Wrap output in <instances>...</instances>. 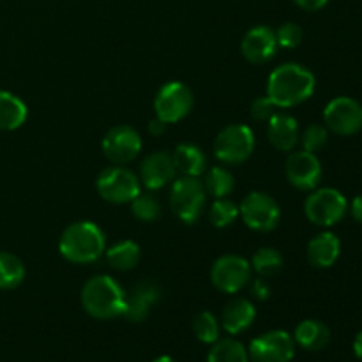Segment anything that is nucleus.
I'll return each instance as SVG.
<instances>
[{
    "mask_svg": "<svg viewBox=\"0 0 362 362\" xmlns=\"http://www.w3.org/2000/svg\"><path fill=\"white\" fill-rule=\"evenodd\" d=\"M207 191L198 177H180L173 180L170 191V209L186 225H193L204 214Z\"/></svg>",
    "mask_w": 362,
    "mask_h": 362,
    "instance_id": "obj_4",
    "label": "nucleus"
},
{
    "mask_svg": "<svg viewBox=\"0 0 362 362\" xmlns=\"http://www.w3.org/2000/svg\"><path fill=\"white\" fill-rule=\"evenodd\" d=\"M315 88V74L300 64H281L269 74L267 95L278 108H292L308 101L313 95Z\"/></svg>",
    "mask_w": 362,
    "mask_h": 362,
    "instance_id": "obj_1",
    "label": "nucleus"
},
{
    "mask_svg": "<svg viewBox=\"0 0 362 362\" xmlns=\"http://www.w3.org/2000/svg\"><path fill=\"white\" fill-rule=\"evenodd\" d=\"M267 138L272 147L278 151H293L300 140L299 124L288 113H276L267 122Z\"/></svg>",
    "mask_w": 362,
    "mask_h": 362,
    "instance_id": "obj_18",
    "label": "nucleus"
},
{
    "mask_svg": "<svg viewBox=\"0 0 362 362\" xmlns=\"http://www.w3.org/2000/svg\"><path fill=\"white\" fill-rule=\"evenodd\" d=\"M250 113L257 122H269V120L279 112L276 103L272 101L269 95H262V98H257L253 103H251Z\"/></svg>",
    "mask_w": 362,
    "mask_h": 362,
    "instance_id": "obj_34",
    "label": "nucleus"
},
{
    "mask_svg": "<svg viewBox=\"0 0 362 362\" xmlns=\"http://www.w3.org/2000/svg\"><path fill=\"white\" fill-rule=\"evenodd\" d=\"M239 216L251 230L272 232L279 225L281 209H279L278 202L271 194L253 191L239 205Z\"/></svg>",
    "mask_w": 362,
    "mask_h": 362,
    "instance_id": "obj_9",
    "label": "nucleus"
},
{
    "mask_svg": "<svg viewBox=\"0 0 362 362\" xmlns=\"http://www.w3.org/2000/svg\"><path fill=\"white\" fill-rule=\"evenodd\" d=\"M59 251L71 264H92L105 255L106 235L95 223L76 221L60 235Z\"/></svg>",
    "mask_w": 362,
    "mask_h": 362,
    "instance_id": "obj_2",
    "label": "nucleus"
},
{
    "mask_svg": "<svg viewBox=\"0 0 362 362\" xmlns=\"http://www.w3.org/2000/svg\"><path fill=\"white\" fill-rule=\"evenodd\" d=\"M285 172L288 182L300 191L317 189L324 175L320 159L308 151L292 152L286 159Z\"/></svg>",
    "mask_w": 362,
    "mask_h": 362,
    "instance_id": "obj_14",
    "label": "nucleus"
},
{
    "mask_svg": "<svg viewBox=\"0 0 362 362\" xmlns=\"http://www.w3.org/2000/svg\"><path fill=\"white\" fill-rule=\"evenodd\" d=\"M161 288L154 281H141L126 296V308L122 317L133 324H141L148 318L151 306L161 300Z\"/></svg>",
    "mask_w": 362,
    "mask_h": 362,
    "instance_id": "obj_17",
    "label": "nucleus"
},
{
    "mask_svg": "<svg viewBox=\"0 0 362 362\" xmlns=\"http://www.w3.org/2000/svg\"><path fill=\"white\" fill-rule=\"evenodd\" d=\"M324 124L339 136L359 133L362 129V105L346 95L332 99L324 110Z\"/></svg>",
    "mask_w": 362,
    "mask_h": 362,
    "instance_id": "obj_11",
    "label": "nucleus"
},
{
    "mask_svg": "<svg viewBox=\"0 0 362 362\" xmlns=\"http://www.w3.org/2000/svg\"><path fill=\"white\" fill-rule=\"evenodd\" d=\"M193 92L182 81H168L158 90L154 99L156 117L166 124L186 119L193 110Z\"/></svg>",
    "mask_w": 362,
    "mask_h": 362,
    "instance_id": "obj_8",
    "label": "nucleus"
},
{
    "mask_svg": "<svg viewBox=\"0 0 362 362\" xmlns=\"http://www.w3.org/2000/svg\"><path fill=\"white\" fill-rule=\"evenodd\" d=\"M251 296L257 300H267L271 297V285L265 281V278H257L250 281Z\"/></svg>",
    "mask_w": 362,
    "mask_h": 362,
    "instance_id": "obj_35",
    "label": "nucleus"
},
{
    "mask_svg": "<svg viewBox=\"0 0 362 362\" xmlns=\"http://www.w3.org/2000/svg\"><path fill=\"white\" fill-rule=\"evenodd\" d=\"M349 202L341 191L334 187H320L311 191L304 202V212L311 223L318 226H334L345 218Z\"/></svg>",
    "mask_w": 362,
    "mask_h": 362,
    "instance_id": "obj_6",
    "label": "nucleus"
},
{
    "mask_svg": "<svg viewBox=\"0 0 362 362\" xmlns=\"http://www.w3.org/2000/svg\"><path fill=\"white\" fill-rule=\"evenodd\" d=\"M95 187L103 200L115 205L131 204L141 193L138 177L122 165L108 166L103 170L95 180Z\"/></svg>",
    "mask_w": 362,
    "mask_h": 362,
    "instance_id": "obj_7",
    "label": "nucleus"
},
{
    "mask_svg": "<svg viewBox=\"0 0 362 362\" xmlns=\"http://www.w3.org/2000/svg\"><path fill=\"white\" fill-rule=\"evenodd\" d=\"M110 267L115 271H131L140 262V246L134 240H120L105 251Z\"/></svg>",
    "mask_w": 362,
    "mask_h": 362,
    "instance_id": "obj_24",
    "label": "nucleus"
},
{
    "mask_svg": "<svg viewBox=\"0 0 362 362\" xmlns=\"http://www.w3.org/2000/svg\"><path fill=\"white\" fill-rule=\"evenodd\" d=\"M177 168L173 156L166 151H156L145 156L140 165V180L147 189L156 191L175 180Z\"/></svg>",
    "mask_w": 362,
    "mask_h": 362,
    "instance_id": "obj_15",
    "label": "nucleus"
},
{
    "mask_svg": "<svg viewBox=\"0 0 362 362\" xmlns=\"http://www.w3.org/2000/svg\"><path fill=\"white\" fill-rule=\"evenodd\" d=\"M166 126H168V124L163 122L161 119H158V117H156L154 120H151V122H148V133H151L152 136H161V134L166 131Z\"/></svg>",
    "mask_w": 362,
    "mask_h": 362,
    "instance_id": "obj_37",
    "label": "nucleus"
},
{
    "mask_svg": "<svg viewBox=\"0 0 362 362\" xmlns=\"http://www.w3.org/2000/svg\"><path fill=\"white\" fill-rule=\"evenodd\" d=\"M240 49L247 62L251 64H267L274 59L278 52V41H276V32L267 25H258L250 28L244 34Z\"/></svg>",
    "mask_w": 362,
    "mask_h": 362,
    "instance_id": "obj_16",
    "label": "nucleus"
},
{
    "mask_svg": "<svg viewBox=\"0 0 362 362\" xmlns=\"http://www.w3.org/2000/svg\"><path fill=\"white\" fill-rule=\"evenodd\" d=\"M276 32V41H278V46L281 48H297V46L303 42L304 32L300 28V25L293 23V21H286V23L279 25Z\"/></svg>",
    "mask_w": 362,
    "mask_h": 362,
    "instance_id": "obj_33",
    "label": "nucleus"
},
{
    "mask_svg": "<svg viewBox=\"0 0 362 362\" xmlns=\"http://www.w3.org/2000/svg\"><path fill=\"white\" fill-rule=\"evenodd\" d=\"M205 191L211 194L212 198H226L232 194L233 187H235V179L230 170L225 166H212L207 173H205Z\"/></svg>",
    "mask_w": 362,
    "mask_h": 362,
    "instance_id": "obj_27",
    "label": "nucleus"
},
{
    "mask_svg": "<svg viewBox=\"0 0 362 362\" xmlns=\"http://www.w3.org/2000/svg\"><path fill=\"white\" fill-rule=\"evenodd\" d=\"M293 341L308 352H318L331 341V329L320 320H304L296 327Z\"/></svg>",
    "mask_w": 362,
    "mask_h": 362,
    "instance_id": "obj_21",
    "label": "nucleus"
},
{
    "mask_svg": "<svg viewBox=\"0 0 362 362\" xmlns=\"http://www.w3.org/2000/svg\"><path fill=\"white\" fill-rule=\"evenodd\" d=\"M211 281L223 293L240 292L251 281V264L239 255L219 257L211 269Z\"/></svg>",
    "mask_w": 362,
    "mask_h": 362,
    "instance_id": "obj_10",
    "label": "nucleus"
},
{
    "mask_svg": "<svg viewBox=\"0 0 362 362\" xmlns=\"http://www.w3.org/2000/svg\"><path fill=\"white\" fill-rule=\"evenodd\" d=\"M350 214L356 219L357 223H362V194L356 197L352 200V205H350Z\"/></svg>",
    "mask_w": 362,
    "mask_h": 362,
    "instance_id": "obj_38",
    "label": "nucleus"
},
{
    "mask_svg": "<svg viewBox=\"0 0 362 362\" xmlns=\"http://www.w3.org/2000/svg\"><path fill=\"white\" fill-rule=\"evenodd\" d=\"M81 306L98 320L122 317L126 308V292L110 276H94L81 288Z\"/></svg>",
    "mask_w": 362,
    "mask_h": 362,
    "instance_id": "obj_3",
    "label": "nucleus"
},
{
    "mask_svg": "<svg viewBox=\"0 0 362 362\" xmlns=\"http://www.w3.org/2000/svg\"><path fill=\"white\" fill-rule=\"evenodd\" d=\"M297 7H300L303 11H310V13H315V11L324 9L329 4V0H293Z\"/></svg>",
    "mask_w": 362,
    "mask_h": 362,
    "instance_id": "obj_36",
    "label": "nucleus"
},
{
    "mask_svg": "<svg viewBox=\"0 0 362 362\" xmlns=\"http://www.w3.org/2000/svg\"><path fill=\"white\" fill-rule=\"evenodd\" d=\"M131 212L136 219L144 223L158 221L161 216V204L158 198L151 193H140L133 202H131Z\"/></svg>",
    "mask_w": 362,
    "mask_h": 362,
    "instance_id": "obj_31",
    "label": "nucleus"
},
{
    "mask_svg": "<svg viewBox=\"0 0 362 362\" xmlns=\"http://www.w3.org/2000/svg\"><path fill=\"white\" fill-rule=\"evenodd\" d=\"M251 362H290L296 356V341L286 331H269L251 341Z\"/></svg>",
    "mask_w": 362,
    "mask_h": 362,
    "instance_id": "obj_12",
    "label": "nucleus"
},
{
    "mask_svg": "<svg viewBox=\"0 0 362 362\" xmlns=\"http://www.w3.org/2000/svg\"><path fill=\"white\" fill-rule=\"evenodd\" d=\"M354 354H356L357 359L362 361V331L354 339Z\"/></svg>",
    "mask_w": 362,
    "mask_h": 362,
    "instance_id": "obj_39",
    "label": "nucleus"
},
{
    "mask_svg": "<svg viewBox=\"0 0 362 362\" xmlns=\"http://www.w3.org/2000/svg\"><path fill=\"white\" fill-rule=\"evenodd\" d=\"M255 318H257V308L251 300L243 299H233L223 308L221 313V325L228 334L235 336L240 332L247 331L253 325Z\"/></svg>",
    "mask_w": 362,
    "mask_h": 362,
    "instance_id": "obj_19",
    "label": "nucleus"
},
{
    "mask_svg": "<svg viewBox=\"0 0 362 362\" xmlns=\"http://www.w3.org/2000/svg\"><path fill=\"white\" fill-rule=\"evenodd\" d=\"M207 362H250L247 350L233 338H223L212 343Z\"/></svg>",
    "mask_w": 362,
    "mask_h": 362,
    "instance_id": "obj_26",
    "label": "nucleus"
},
{
    "mask_svg": "<svg viewBox=\"0 0 362 362\" xmlns=\"http://www.w3.org/2000/svg\"><path fill=\"white\" fill-rule=\"evenodd\" d=\"M239 218V205L228 198H216L209 209V219L216 228H226Z\"/></svg>",
    "mask_w": 362,
    "mask_h": 362,
    "instance_id": "obj_29",
    "label": "nucleus"
},
{
    "mask_svg": "<svg viewBox=\"0 0 362 362\" xmlns=\"http://www.w3.org/2000/svg\"><path fill=\"white\" fill-rule=\"evenodd\" d=\"M255 151V133L246 124H230L219 131L214 141V154L225 165H243Z\"/></svg>",
    "mask_w": 362,
    "mask_h": 362,
    "instance_id": "obj_5",
    "label": "nucleus"
},
{
    "mask_svg": "<svg viewBox=\"0 0 362 362\" xmlns=\"http://www.w3.org/2000/svg\"><path fill=\"white\" fill-rule=\"evenodd\" d=\"M28 108L13 92L0 90V131H14L25 124Z\"/></svg>",
    "mask_w": 362,
    "mask_h": 362,
    "instance_id": "obj_23",
    "label": "nucleus"
},
{
    "mask_svg": "<svg viewBox=\"0 0 362 362\" xmlns=\"http://www.w3.org/2000/svg\"><path fill=\"white\" fill-rule=\"evenodd\" d=\"M283 265H285V258L274 247H262L251 258V269L260 274V278H271L278 274Z\"/></svg>",
    "mask_w": 362,
    "mask_h": 362,
    "instance_id": "obj_28",
    "label": "nucleus"
},
{
    "mask_svg": "<svg viewBox=\"0 0 362 362\" xmlns=\"http://www.w3.org/2000/svg\"><path fill=\"white\" fill-rule=\"evenodd\" d=\"M173 163L177 172L184 177H200L207 172V156L198 145L180 144L173 152Z\"/></svg>",
    "mask_w": 362,
    "mask_h": 362,
    "instance_id": "obj_22",
    "label": "nucleus"
},
{
    "mask_svg": "<svg viewBox=\"0 0 362 362\" xmlns=\"http://www.w3.org/2000/svg\"><path fill=\"white\" fill-rule=\"evenodd\" d=\"M154 362H177V361L170 356H161V357H158Z\"/></svg>",
    "mask_w": 362,
    "mask_h": 362,
    "instance_id": "obj_40",
    "label": "nucleus"
},
{
    "mask_svg": "<svg viewBox=\"0 0 362 362\" xmlns=\"http://www.w3.org/2000/svg\"><path fill=\"white\" fill-rule=\"evenodd\" d=\"M25 265L16 255L0 251V290H13L23 283Z\"/></svg>",
    "mask_w": 362,
    "mask_h": 362,
    "instance_id": "obj_25",
    "label": "nucleus"
},
{
    "mask_svg": "<svg viewBox=\"0 0 362 362\" xmlns=\"http://www.w3.org/2000/svg\"><path fill=\"white\" fill-rule=\"evenodd\" d=\"M341 253V243L331 232H322L308 244V260L317 269H329L336 264Z\"/></svg>",
    "mask_w": 362,
    "mask_h": 362,
    "instance_id": "obj_20",
    "label": "nucleus"
},
{
    "mask_svg": "<svg viewBox=\"0 0 362 362\" xmlns=\"http://www.w3.org/2000/svg\"><path fill=\"white\" fill-rule=\"evenodd\" d=\"M141 151V138L134 127L120 124L112 127L103 138V152L113 165H127L138 158Z\"/></svg>",
    "mask_w": 362,
    "mask_h": 362,
    "instance_id": "obj_13",
    "label": "nucleus"
},
{
    "mask_svg": "<svg viewBox=\"0 0 362 362\" xmlns=\"http://www.w3.org/2000/svg\"><path fill=\"white\" fill-rule=\"evenodd\" d=\"M329 140V129L322 124H311L304 129V133L300 134V144H303V151L308 152H318L320 148L325 147Z\"/></svg>",
    "mask_w": 362,
    "mask_h": 362,
    "instance_id": "obj_32",
    "label": "nucleus"
},
{
    "mask_svg": "<svg viewBox=\"0 0 362 362\" xmlns=\"http://www.w3.org/2000/svg\"><path fill=\"white\" fill-rule=\"evenodd\" d=\"M193 331L194 336H197L202 343L212 345V343H216L219 339L221 325H219L218 318H216L211 311H200L193 320Z\"/></svg>",
    "mask_w": 362,
    "mask_h": 362,
    "instance_id": "obj_30",
    "label": "nucleus"
}]
</instances>
